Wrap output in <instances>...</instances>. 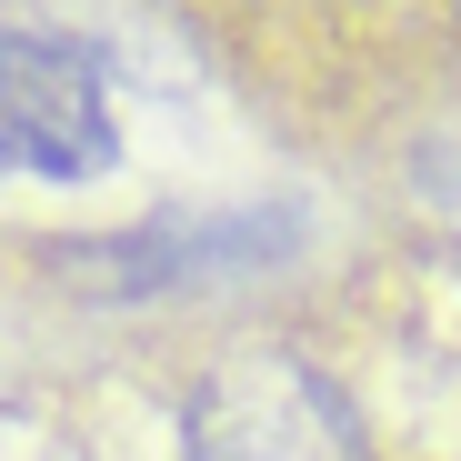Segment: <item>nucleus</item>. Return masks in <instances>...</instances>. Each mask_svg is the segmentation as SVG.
I'll use <instances>...</instances> for the list:
<instances>
[{
    "label": "nucleus",
    "mask_w": 461,
    "mask_h": 461,
    "mask_svg": "<svg viewBox=\"0 0 461 461\" xmlns=\"http://www.w3.org/2000/svg\"><path fill=\"white\" fill-rule=\"evenodd\" d=\"M171 461H392V441L331 341L230 331L181 381Z\"/></svg>",
    "instance_id": "f257e3e1"
},
{
    "label": "nucleus",
    "mask_w": 461,
    "mask_h": 461,
    "mask_svg": "<svg viewBox=\"0 0 461 461\" xmlns=\"http://www.w3.org/2000/svg\"><path fill=\"white\" fill-rule=\"evenodd\" d=\"M121 161L111 70L70 31H0V171L11 181H101Z\"/></svg>",
    "instance_id": "f03ea898"
}]
</instances>
